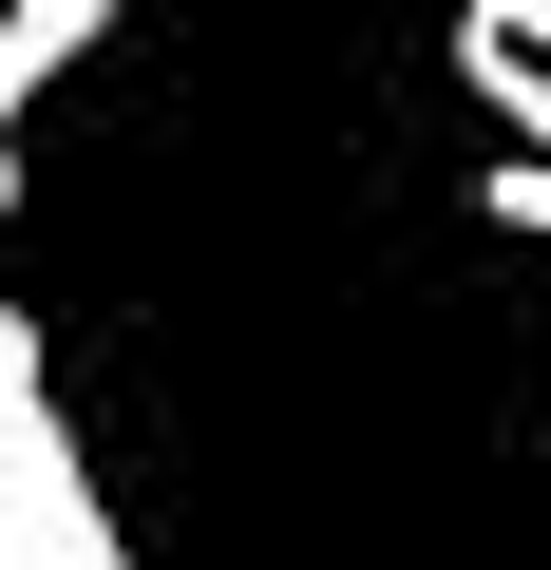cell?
<instances>
[{
    "label": "cell",
    "mask_w": 551,
    "mask_h": 570,
    "mask_svg": "<svg viewBox=\"0 0 551 570\" xmlns=\"http://www.w3.org/2000/svg\"><path fill=\"white\" fill-rule=\"evenodd\" d=\"M96 39H115L96 0H20V20H0V209H20V115H39V96H58Z\"/></svg>",
    "instance_id": "obj_2"
},
{
    "label": "cell",
    "mask_w": 551,
    "mask_h": 570,
    "mask_svg": "<svg viewBox=\"0 0 551 570\" xmlns=\"http://www.w3.org/2000/svg\"><path fill=\"white\" fill-rule=\"evenodd\" d=\"M456 77H475V115H513V171H551V58H513L494 20H456Z\"/></svg>",
    "instance_id": "obj_3"
},
{
    "label": "cell",
    "mask_w": 551,
    "mask_h": 570,
    "mask_svg": "<svg viewBox=\"0 0 551 570\" xmlns=\"http://www.w3.org/2000/svg\"><path fill=\"white\" fill-rule=\"evenodd\" d=\"M475 20H494V39H513V58H551V0H475Z\"/></svg>",
    "instance_id": "obj_5"
},
{
    "label": "cell",
    "mask_w": 551,
    "mask_h": 570,
    "mask_svg": "<svg viewBox=\"0 0 551 570\" xmlns=\"http://www.w3.org/2000/svg\"><path fill=\"white\" fill-rule=\"evenodd\" d=\"M0 570H134L96 475H77V438H58V400H39V324L20 305H0Z\"/></svg>",
    "instance_id": "obj_1"
},
{
    "label": "cell",
    "mask_w": 551,
    "mask_h": 570,
    "mask_svg": "<svg viewBox=\"0 0 551 570\" xmlns=\"http://www.w3.org/2000/svg\"><path fill=\"white\" fill-rule=\"evenodd\" d=\"M475 209H494V228H532V247H551V171H475Z\"/></svg>",
    "instance_id": "obj_4"
}]
</instances>
